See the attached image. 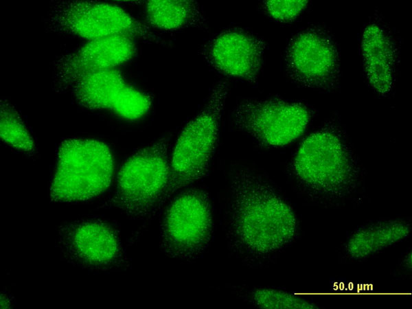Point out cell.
I'll return each mask as SVG.
<instances>
[{
	"label": "cell",
	"instance_id": "obj_3",
	"mask_svg": "<svg viewBox=\"0 0 412 309\" xmlns=\"http://www.w3.org/2000/svg\"><path fill=\"white\" fill-rule=\"evenodd\" d=\"M229 84L218 82L200 112L179 135L170 158V178L161 208L177 191L204 177L209 171L219 138Z\"/></svg>",
	"mask_w": 412,
	"mask_h": 309
},
{
	"label": "cell",
	"instance_id": "obj_4",
	"mask_svg": "<svg viewBox=\"0 0 412 309\" xmlns=\"http://www.w3.org/2000/svg\"><path fill=\"white\" fill-rule=\"evenodd\" d=\"M114 159L103 141L72 138L63 141L50 187L56 202L84 201L104 192L111 185Z\"/></svg>",
	"mask_w": 412,
	"mask_h": 309
},
{
	"label": "cell",
	"instance_id": "obj_10",
	"mask_svg": "<svg viewBox=\"0 0 412 309\" xmlns=\"http://www.w3.org/2000/svg\"><path fill=\"white\" fill-rule=\"evenodd\" d=\"M284 60L288 75L301 85L327 89L338 82L337 46L321 27H310L296 34L287 45Z\"/></svg>",
	"mask_w": 412,
	"mask_h": 309
},
{
	"label": "cell",
	"instance_id": "obj_13",
	"mask_svg": "<svg viewBox=\"0 0 412 309\" xmlns=\"http://www.w3.org/2000/svg\"><path fill=\"white\" fill-rule=\"evenodd\" d=\"M132 38L117 35L89 41L76 50L65 54L57 62L54 89L64 92L82 76L126 62L134 56Z\"/></svg>",
	"mask_w": 412,
	"mask_h": 309
},
{
	"label": "cell",
	"instance_id": "obj_11",
	"mask_svg": "<svg viewBox=\"0 0 412 309\" xmlns=\"http://www.w3.org/2000/svg\"><path fill=\"white\" fill-rule=\"evenodd\" d=\"M68 90L80 105L91 110L109 109L128 120L142 117L152 106L150 96L128 84L115 68L84 74Z\"/></svg>",
	"mask_w": 412,
	"mask_h": 309
},
{
	"label": "cell",
	"instance_id": "obj_18",
	"mask_svg": "<svg viewBox=\"0 0 412 309\" xmlns=\"http://www.w3.org/2000/svg\"><path fill=\"white\" fill-rule=\"evenodd\" d=\"M0 134L7 144L24 152H32L34 143L16 110L9 102L1 100Z\"/></svg>",
	"mask_w": 412,
	"mask_h": 309
},
{
	"label": "cell",
	"instance_id": "obj_17",
	"mask_svg": "<svg viewBox=\"0 0 412 309\" xmlns=\"http://www.w3.org/2000/svg\"><path fill=\"white\" fill-rule=\"evenodd\" d=\"M249 299L259 308L314 309L320 306L304 296L282 289L263 287L251 291Z\"/></svg>",
	"mask_w": 412,
	"mask_h": 309
},
{
	"label": "cell",
	"instance_id": "obj_19",
	"mask_svg": "<svg viewBox=\"0 0 412 309\" xmlns=\"http://www.w3.org/2000/svg\"><path fill=\"white\" fill-rule=\"evenodd\" d=\"M308 1H266L262 2L264 12L278 22L295 20L306 9Z\"/></svg>",
	"mask_w": 412,
	"mask_h": 309
},
{
	"label": "cell",
	"instance_id": "obj_7",
	"mask_svg": "<svg viewBox=\"0 0 412 309\" xmlns=\"http://www.w3.org/2000/svg\"><path fill=\"white\" fill-rule=\"evenodd\" d=\"M48 27L54 32L89 41L117 35L153 40L149 30L122 8L107 3L62 1L49 13Z\"/></svg>",
	"mask_w": 412,
	"mask_h": 309
},
{
	"label": "cell",
	"instance_id": "obj_1",
	"mask_svg": "<svg viewBox=\"0 0 412 309\" xmlns=\"http://www.w3.org/2000/svg\"><path fill=\"white\" fill-rule=\"evenodd\" d=\"M229 192L227 239L240 258L264 262L296 241L299 224L293 207L263 176L239 168Z\"/></svg>",
	"mask_w": 412,
	"mask_h": 309
},
{
	"label": "cell",
	"instance_id": "obj_12",
	"mask_svg": "<svg viewBox=\"0 0 412 309\" xmlns=\"http://www.w3.org/2000/svg\"><path fill=\"white\" fill-rule=\"evenodd\" d=\"M266 44L241 28L226 29L203 47L207 64L218 72L251 83L256 82L262 67Z\"/></svg>",
	"mask_w": 412,
	"mask_h": 309
},
{
	"label": "cell",
	"instance_id": "obj_5",
	"mask_svg": "<svg viewBox=\"0 0 412 309\" xmlns=\"http://www.w3.org/2000/svg\"><path fill=\"white\" fill-rule=\"evenodd\" d=\"M170 158V143L165 138L132 154L118 173L113 205L135 218L154 215L161 209Z\"/></svg>",
	"mask_w": 412,
	"mask_h": 309
},
{
	"label": "cell",
	"instance_id": "obj_6",
	"mask_svg": "<svg viewBox=\"0 0 412 309\" xmlns=\"http://www.w3.org/2000/svg\"><path fill=\"white\" fill-rule=\"evenodd\" d=\"M211 201L207 192L187 189L167 205L160 226V247L169 257L184 260L198 258L213 233Z\"/></svg>",
	"mask_w": 412,
	"mask_h": 309
},
{
	"label": "cell",
	"instance_id": "obj_15",
	"mask_svg": "<svg viewBox=\"0 0 412 309\" xmlns=\"http://www.w3.org/2000/svg\"><path fill=\"white\" fill-rule=\"evenodd\" d=\"M361 51L366 78L371 87L380 95L392 90L398 54L396 44L382 25H367L361 38Z\"/></svg>",
	"mask_w": 412,
	"mask_h": 309
},
{
	"label": "cell",
	"instance_id": "obj_14",
	"mask_svg": "<svg viewBox=\"0 0 412 309\" xmlns=\"http://www.w3.org/2000/svg\"><path fill=\"white\" fill-rule=\"evenodd\" d=\"M408 219L374 220L355 229L341 247V255L350 262L365 261L407 239L411 233Z\"/></svg>",
	"mask_w": 412,
	"mask_h": 309
},
{
	"label": "cell",
	"instance_id": "obj_2",
	"mask_svg": "<svg viewBox=\"0 0 412 309\" xmlns=\"http://www.w3.org/2000/svg\"><path fill=\"white\" fill-rule=\"evenodd\" d=\"M295 185L322 203H336L360 186L362 171L341 130L326 124L304 139L289 167Z\"/></svg>",
	"mask_w": 412,
	"mask_h": 309
},
{
	"label": "cell",
	"instance_id": "obj_16",
	"mask_svg": "<svg viewBox=\"0 0 412 309\" xmlns=\"http://www.w3.org/2000/svg\"><path fill=\"white\" fill-rule=\"evenodd\" d=\"M145 9L148 23L163 30L204 27L206 24L201 6L195 1H150Z\"/></svg>",
	"mask_w": 412,
	"mask_h": 309
},
{
	"label": "cell",
	"instance_id": "obj_9",
	"mask_svg": "<svg viewBox=\"0 0 412 309\" xmlns=\"http://www.w3.org/2000/svg\"><path fill=\"white\" fill-rule=\"evenodd\" d=\"M58 244L66 260L84 268L108 271L126 263L117 231L101 220H78L60 227Z\"/></svg>",
	"mask_w": 412,
	"mask_h": 309
},
{
	"label": "cell",
	"instance_id": "obj_20",
	"mask_svg": "<svg viewBox=\"0 0 412 309\" xmlns=\"http://www.w3.org/2000/svg\"><path fill=\"white\" fill-rule=\"evenodd\" d=\"M411 250H409L403 255L398 264V274L404 276H408L411 273Z\"/></svg>",
	"mask_w": 412,
	"mask_h": 309
},
{
	"label": "cell",
	"instance_id": "obj_8",
	"mask_svg": "<svg viewBox=\"0 0 412 309\" xmlns=\"http://www.w3.org/2000/svg\"><path fill=\"white\" fill-rule=\"evenodd\" d=\"M305 104L278 98L245 100L233 112L235 126L260 145L286 146L301 136L311 118Z\"/></svg>",
	"mask_w": 412,
	"mask_h": 309
}]
</instances>
